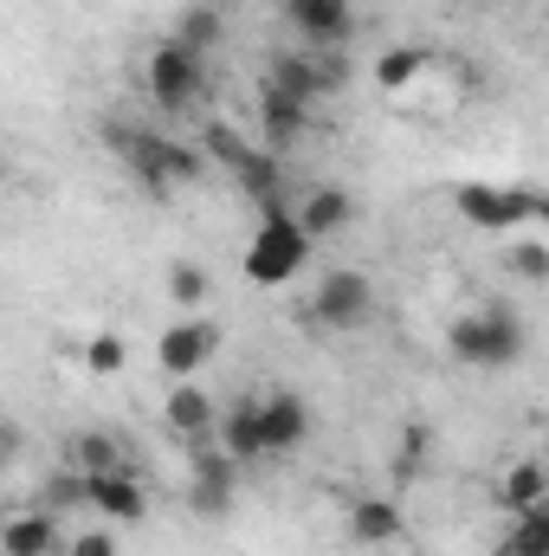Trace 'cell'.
Returning <instances> with one entry per match:
<instances>
[{"mask_svg": "<svg viewBox=\"0 0 549 556\" xmlns=\"http://www.w3.org/2000/svg\"><path fill=\"white\" fill-rule=\"evenodd\" d=\"M452 207H459L465 227H485V233H511V227L549 220V194H537V188H491V181H459Z\"/></svg>", "mask_w": 549, "mask_h": 556, "instance_id": "obj_4", "label": "cell"}, {"mask_svg": "<svg viewBox=\"0 0 549 556\" xmlns=\"http://www.w3.org/2000/svg\"><path fill=\"white\" fill-rule=\"evenodd\" d=\"M498 556H549V505H531L511 518V538L498 544Z\"/></svg>", "mask_w": 549, "mask_h": 556, "instance_id": "obj_24", "label": "cell"}, {"mask_svg": "<svg viewBox=\"0 0 549 556\" xmlns=\"http://www.w3.org/2000/svg\"><path fill=\"white\" fill-rule=\"evenodd\" d=\"M433 65V52L426 46H388L382 59H375V85L395 98V91H408V85H420V72Z\"/></svg>", "mask_w": 549, "mask_h": 556, "instance_id": "obj_23", "label": "cell"}, {"mask_svg": "<svg viewBox=\"0 0 549 556\" xmlns=\"http://www.w3.org/2000/svg\"><path fill=\"white\" fill-rule=\"evenodd\" d=\"M491 505L505 511V518H518V511H531V505H549V472L544 459H518L498 485H491Z\"/></svg>", "mask_w": 549, "mask_h": 556, "instance_id": "obj_19", "label": "cell"}, {"mask_svg": "<svg viewBox=\"0 0 549 556\" xmlns=\"http://www.w3.org/2000/svg\"><path fill=\"white\" fill-rule=\"evenodd\" d=\"M201 155L207 162H220L259 207H272V201H284V162H278L272 149H259V142L233 137L227 124H207V137H201Z\"/></svg>", "mask_w": 549, "mask_h": 556, "instance_id": "obj_5", "label": "cell"}, {"mask_svg": "<svg viewBox=\"0 0 549 556\" xmlns=\"http://www.w3.org/2000/svg\"><path fill=\"white\" fill-rule=\"evenodd\" d=\"M162 420H168V433H181V440H214V402H207V389L201 382H175L168 389V402H162Z\"/></svg>", "mask_w": 549, "mask_h": 556, "instance_id": "obj_18", "label": "cell"}, {"mask_svg": "<svg viewBox=\"0 0 549 556\" xmlns=\"http://www.w3.org/2000/svg\"><path fill=\"white\" fill-rule=\"evenodd\" d=\"M85 505H91L104 525H142V518H149V492H142L137 466H117V472L85 479Z\"/></svg>", "mask_w": 549, "mask_h": 556, "instance_id": "obj_12", "label": "cell"}, {"mask_svg": "<svg viewBox=\"0 0 549 556\" xmlns=\"http://www.w3.org/2000/svg\"><path fill=\"white\" fill-rule=\"evenodd\" d=\"M0 556H59V518L39 505L0 518Z\"/></svg>", "mask_w": 549, "mask_h": 556, "instance_id": "obj_16", "label": "cell"}, {"mask_svg": "<svg viewBox=\"0 0 549 556\" xmlns=\"http://www.w3.org/2000/svg\"><path fill=\"white\" fill-rule=\"evenodd\" d=\"M266 72H272L266 85L284 91V98H297V104H317V98L349 85V59L343 52H278Z\"/></svg>", "mask_w": 549, "mask_h": 556, "instance_id": "obj_8", "label": "cell"}, {"mask_svg": "<svg viewBox=\"0 0 549 556\" xmlns=\"http://www.w3.org/2000/svg\"><path fill=\"white\" fill-rule=\"evenodd\" d=\"M104 142H111V155L137 175L149 194H175V188H188V181H201V175H207L201 142H175V137H162V130L124 124V117H111V124H104Z\"/></svg>", "mask_w": 549, "mask_h": 556, "instance_id": "obj_1", "label": "cell"}, {"mask_svg": "<svg viewBox=\"0 0 549 556\" xmlns=\"http://www.w3.org/2000/svg\"><path fill=\"white\" fill-rule=\"evenodd\" d=\"M259 440H266V453H297L310 440V402L297 389H266L259 395Z\"/></svg>", "mask_w": 549, "mask_h": 556, "instance_id": "obj_13", "label": "cell"}, {"mask_svg": "<svg viewBox=\"0 0 549 556\" xmlns=\"http://www.w3.org/2000/svg\"><path fill=\"white\" fill-rule=\"evenodd\" d=\"M401 538H408V511H401L395 498H382V492L349 498V544H356V551H388V544H401Z\"/></svg>", "mask_w": 549, "mask_h": 556, "instance_id": "obj_14", "label": "cell"}, {"mask_svg": "<svg viewBox=\"0 0 549 556\" xmlns=\"http://www.w3.org/2000/svg\"><path fill=\"white\" fill-rule=\"evenodd\" d=\"M369 311H375V285L369 273H356V266H336V273L317 278V291H310V324L317 330H362L369 324Z\"/></svg>", "mask_w": 549, "mask_h": 556, "instance_id": "obj_7", "label": "cell"}, {"mask_svg": "<svg viewBox=\"0 0 549 556\" xmlns=\"http://www.w3.org/2000/svg\"><path fill=\"white\" fill-rule=\"evenodd\" d=\"M214 350H220V324L214 317H175L162 337H155V369L168 376V382H194L207 363H214Z\"/></svg>", "mask_w": 549, "mask_h": 556, "instance_id": "obj_9", "label": "cell"}, {"mask_svg": "<svg viewBox=\"0 0 549 556\" xmlns=\"http://www.w3.org/2000/svg\"><path fill=\"white\" fill-rule=\"evenodd\" d=\"M214 446H220L233 466H253V459H266V440H259V395H240L227 415L214 420Z\"/></svg>", "mask_w": 549, "mask_h": 556, "instance_id": "obj_15", "label": "cell"}, {"mask_svg": "<svg viewBox=\"0 0 549 556\" xmlns=\"http://www.w3.org/2000/svg\"><path fill=\"white\" fill-rule=\"evenodd\" d=\"M20 446H26V440H20V427H13V420H0V472L20 459Z\"/></svg>", "mask_w": 549, "mask_h": 556, "instance_id": "obj_31", "label": "cell"}, {"mask_svg": "<svg viewBox=\"0 0 549 556\" xmlns=\"http://www.w3.org/2000/svg\"><path fill=\"white\" fill-rule=\"evenodd\" d=\"M168 298H175V311H181V317H194V311L207 304V266L181 260V266L168 273Z\"/></svg>", "mask_w": 549, "mask_h": 556, "instance_id": "obj_28", "label": "cell"}, {"mask_svg": "<svg viewBox=\"0 0 549 556\" xmlns=\"http://www.w3.org/2000/svg\"><path fill=\"white\" fill-rule=\"evenodd\" d=\"M124 363H130V350H124V337H117V330H98V337L85 343V376L111 382V376H124Z\"/></svg>", "mask_w": 549, "mask_h": 556, "instance_id": "obj_27", "label": "cell"}, {"mask_svg": "<svg viewBox=\"0 0 549 556\" xmlns=\"http://www.w3.org/2000/svg\"><path fill=\"white\" fill-rule=\"evenodd\" d=\"M291 220L304 227V240L317 247V240H330V233H343L349 220H356V201L343 194V188H310L297 207H291Z\"/></svg>", "mask_w": 549, "mask_h": 556, "instance_id": "obj_17", "label": "cell"}, {"mask_svg": "<svg viewBox=\"0 0 549 556\" xmlns=\"http://www.w3.org/2000/svg\"><path fill=\"white\" fill-rule=\"evenodd\" d=\"M284 20L297 26V39L310 52H343L356 39V26H362L349 0H284Z\"/></svg>", "mask_w": 549, "mask_h": 556, "instance_id": "obj_11", "label": "cell"}, {"mask_svg": "<svg viewBox=\"0 0 549 556\" xmlns=\"http://www.w3.org/2000/svg\"><path fill=\"white\" fill-rule=\"evenodd\" d=\"M65 466H72V472H85V479H98V472H117V466H130V459H124L117 433H104V427H85V433H72V440H65Z\"/></svg>", "mask_w": 549, "mask_h": 556, "instance_id": "obj_21", "label": "cell"}, {"mask_svg": "<svg viewBox=\"0 0 549 556\" xmlns=\"http://www.w3.org/2000/svg\"><path fill=\"white\" fill-rule=\"evenodd\" d=\"M446 350H452L465 369H518L524 350H531V330H524V317H518L511 304H485V311L452 317Z\"/></svg>", "mask_w": 549, "mask_h": 556, "instance_id": "obj_2", "label": "cell"}, {"mask_svg": "<svg viewBox=\"0 0 549 556\" xmlns=\"http://www.w3.org/2000/svg\"><path fill=\"white\" fill-rule=\"evenodd\" d=\"M426 453H433V427H426V420H408V427H401V453H395V492L413 485V472L426 466Z\"/></svg>", "mask_w": 549, "mask_h": 556, "instance_id": "obj_26", "label": "cell"}, {"mask_svg": "<svg viewBox=\"0 0 549 556\" xmlns=\"http://www.w3.org/2000/svg\"><path fill=\"white\" fill-rule=\"evenodd\" d=\"M39 511H85V472H72V466H59V472H46V485H39V498H33Z\"/></svg>", "mask_w": 549, "mask_h": 556, "instance_id": "obj_25", "label": "cell"}, {"mask_svg": "<svg viewBox=\"0 0 549 556\" xmlns=\"http://www.w3.org/2000/svg\"><path fill=\"white\" fill-rule=\"evenodd\" d=\"M65 556H117V538H111V531L98 525V531H85V538H72V544H65Z\"/></svg>", "mask_w": 549, "mask_h": 556, "instance_id": "obj_30", "label": "cell"}, {"mask_svg": "<svg viewBox=\"0 0 549 556\" xmlns=\"http://www.w3.org/2000/svg\"><path fill=\"white\" fill-rule=\"evenodd\" d=\"M220 39H227V20H220V7L194 0V7H181V13H175V46H181V52L207 59V52H214Z\"/></svg>", "mask_w": 549, "mask_h": 556, "instance_id": "obj_22", "label": "cell"}, {"mask_svg": "<svg viewBox=\"0 0 549 556\" xmlns=\"http://www.w3.org/2000/svg\"><path fill=\"white\" fill-rule=\"evenodd\" d=\"M259 124H266V142L259 149H272V155H284L291 142L304 137V124H310V104H297V98H284V91H259Z\"/></svg>", "mask_w": 549, "mask_h": 556, "instance_id": "obj_20", "label": "cell"}, {"mask_svg": "<svg viewBox=\"0 0 549 556\" xmlns=\"http://www.w3.org/2000/svg\"><path fill=\"white\" fill-rule=\"evenodd\" d=\"M304 266H310V240H304V227L291 220V207H284V201L259 207V233H253V240H246V253H240L246 285L278 291V285H291Z\"/></svg>", "mask_w": 549, "mask_h": 556, "instance_id": "obj_3", "label": "cell"}, {"mask_svg": "<svg viewBox=\"0 0 549 556\" xmlns=\"http://www.w3.org/2000/svg\"><path fill=\"white\" fill-rule=\"evenodd\" d=\"M505 266L524 278V285H544V278H549V247H544V240H518V247L505 253Z\"/></svg>", "mask_w": 549, "mask_h": 556, "instance_id": "obj_29", "label": "cell"}, {"mask_svg": "<svg viewBox=\"0 0 549 556\" xmlns=\"http://www.w3.org/2000/svg\"><path fill=\"white\" fill-rule=\"evenodd\" d=\"M142 85H149V98H155L162 117H188V111L207 104V59H194V52H181L175 39H162V46L149 52Z\"/></svg>", "mask_w": 549, "mask_h": 556, "instance_id": "obj_6", "label": "cell"}, {"mask_svg": "<svg viewBox=\"0 0 549 556\" xmlns=\"http://www.w3.org/2000/svg\"><path fill=\"white\" fill-rule=\"evenodd\" d=\"M194 485H188V511L194 518H227L233 498H240V466L214 446V440H194Z\"/></svg>", "mask_w": 549, "mask_h": 556, "instance_id": "obj_10", "label": "cell"}]
</instances>
